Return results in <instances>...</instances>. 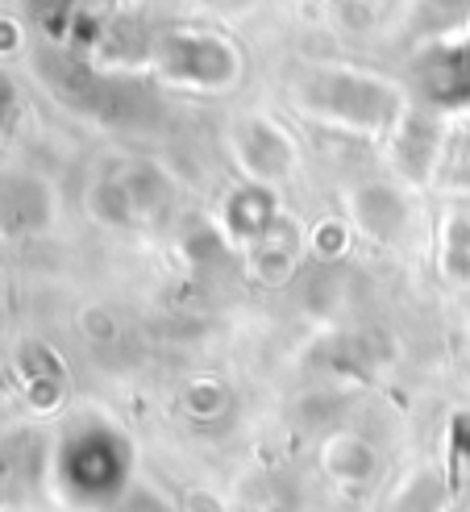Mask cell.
<instances>
[{
    "instance_id": "6da1fadb",
    "label": "cell",
    "mask_w": 470,
    "mask_h": 512,
    "mask_svg": "<svg viewBox=\"0 0 470 512\" xmlns=\"http://www.w3.org/2000/svg\"><path fill=\"white\" fill-rule=\"evenodd\" d=\"M296 105L342 130H387L404 117V100L387 80L346 67L308 71L296 84Z\"/></svg>"
},
{
    "instance_id": "7a4b0ae2",
    "label": "cell",
    "mask_w": 470,
    "mask_h": 512,
    "mask_svg": "<svg viewBox=\"0 0 470 512\" xmlns=\"http://www.w3.org/2000/svg\"><path fill=\"white\" fill-rule=\"evenodd\" d=\"M63 483L88 500L109 504L129 483V446L109 425H84L63 442Z\"/></svg>"
},
{
    "instance_id": "3957f363",
    "label": "cell",
    "mask_w": 470,
    "mask_h": 512,
    "mask_svg": "<svg viewBox=\"0 0 470 512\" xmlns=\"http://www.w3.org/2000/svg\"><path fill=\"white\" fill-rule=\"evenodd\" d=\"M159 67L167 80L188 84V88H204V92H221L238 80V50L217 34H188L175 30L167 38H159Z\"/></svg>"
},
{
    "instance_id": "277c9868",
    "label": "cell",
    "mask_w": 470,
    "mask_h": 512,
    "mask_svg": "<svg viewBox=\"0 0 470 512\" xmlns=\"http://www.w3.org/2000/svg\"><path fill=\"white\" fill-rule=\"evenodd\" d=\"M233 146H238L242 167L258 179V184H275V179H283L287 171L296 167V146L275 121H258V117L242 121Z\"/></svg>"
},
{
    "instance_id": "5b68a950",
    "label": "cell",
    "mask_w": 470,
    "mask_h": 512,
    "mask_svg": "<svg viewBox=\"0 0 470 512\" xmlns=\"http://www.w3.org/2000/svg\"><path fill=\"white\" fill-rule=\"evenodd\" d=\"M354 209H358L362 229H367L371 238H379V242H396V238L404 234V225H408V209H404L400 192H396V188H387V184H367V188H358Z\"/></svg>"
},
{
    "instance_id": "8992f818",
    "label": "cell",
    "mask_w": 470,
    "mask_h": 512,
    "mask_svg": "<svg viewBox=\"0 0 470 512\" xmlns=\"http://www.w3.org/2000/svg\"><path fill=\"white\" fill-rule=\"evenodd\" d=\"M225 221H229V234L238 238H263L279 225L275 221V196L258 184V188H242L233 192L229 209H225Z\"/></svg>"
},
{
    "instance_id": "52a82bcc",
    "label": "cell",
    "mask_w": 470,
    "mask_h": 512,
    "mask_svg": "<svg viewBox=\"0 0 470 512\" xmlns=\"http://www.w3.org/2000/svg\"><path fill=\"white\" fill-rule=\"evenodd\" d=\"M5 217L13 229H42L46 217H50V200H46V188L34 184V179H17L5 192Z\"/></svg>"
},
{
    "instance_id": "ba28073f",
    "label": "cell",
    "mask_w": 470,
    "mask_h": 512,
    "mask_svg": "<svg viewBox=\"0 0 470 512\" xmlns=\"http://www.w3.org/2000/svg\"><path fill=\"white\" fill-rule=\"evenodd\" d=\"M371 467H375V458H371V450L362 446V442L342 438V442L329 446V471H333L337 479H367Z\"/></svg>"
},
{
    "instance_id": "9c48e42d",
    "label": "cell",
    "mask_w": 470,
    "mask_h": 512,
    "mask_svg": "<svg viewBox=\"0 0 470 512\" xmlns=\"http://www.w3.org/2000/svg\"><path fill=\"white\" fill-rule=\"evenodd\" d=\"M454 450L470 463V417H458L454 421Z\"/></svg>"
}]
</instances>
